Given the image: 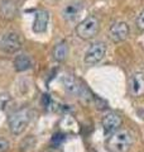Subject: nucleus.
<instances>
[{
	"label": "nucleus",
	"mask_w": 144,
	"mask_h": 152,
	"mask_svg": "<svg viewBox=\"0 0 144 152\" xmlns=\"http://www.w3.org/2000/svg\"><path fill=\"white\" fill-rule=\"evenodd\" d=\"M61 84L63 89L66 90V93H68L70 95L73 96H79L81 99H86L89 100L91 98L90 96V91L85 85L81 83V80H79L75 75L72 74H65L61 77Z\"/></svg>",
	"instance_id": "f03ea898"
},
{
	"label": "nucleus",
	"mask_w": 144,
	"mask_h": 152,
	"mask_svg": "<svg viewBox=\"0 0 144 152\" xmlns=\"http://www.w3.org/2000/svg\"><path fill=\"white\" fill-rule=\"evenodd\" d=\"M31 122V112L28 110L27 108L20 109L15 113H13L8 119L9 123V129L13 134L19 136L25 131V128L28 127Z\"/></svg>",
	"instance_id": "7ed1b4c3"
},
{
	"label": "nucleus",
	"mask_w": 144,
	"mask_h": 152,
	"mask_svg": "<svg viewBox=\"0 0 144 152\" xmlns=\"http://www.w3.org/2000/svg\"><path fill=\"white\" fill-rule=\"evenodd\" d=\"M129 36V26L125 22H115L111 24L109 29V37L110 39L115 43L125 41Z\"/></svg>",
	"instance_id": "9d476101"
},
{
	"label": "nucleus",
	"mask_w": 144,
	"mask_h": 152,
	"mask_svg": "<svg viewBox=\"0 0 144 152\" xmlns=\"http://www.w3.org/2000/svg\"><path fill=\"white\" fill-rule=\"evenodd\" d=\"M133 145V137L127 129H118L108 136L106 148L110 152H128Z\"/></svg>",
	"instance_id": "f257e3e1"
},
{
	"label": "nucleus",
	"mask_w": 144,
	"mask_h": 152,
	"mask_svg": "<svg viewBox=\"0 0 144 152\" xmlns=\"http://www.w3.org/2000/svg\"><path fill=\"white\" fill-rule=\"evenodd\" d=\"M135 23H137V27L139 28V29L144 31V9H143L140 13H139V15L137 17Z\"/></svg>",
	"instance_id": "4468645a"
},
{
	"label": "nucleus",
	"mask_w": 144,
	"mask_h": 152,
	"mask_svg": "<svg viewBox=\"0 0 144 152\" xmlns=\"http://www.w3.org/2000/svg\"><path fill=\"white\" fill-rule=\"evenodd\" d=\"M0 48L7 53H17L22 48V39L17 32H7L0 38Z\"/></svg>",
	"instance_id": "423d86ee"
},
{
	"label": "nucleus",
	"mask_w": 144,
	"mask_h": 152,
	"mask_svg": "<svg viewBox=\"0 0 144 152\" xmlns=\"http://www.w3.org/2000/svg\"><path fill=\"white\" fill-rule=\"evenodd\" d=\"M13 65H14V69L18 72H23V71H27L32 67V58L29 55H25V53H19L15 58L13 61Z\"/></svg>",
	"instance_id": "f8f14e48"
},
{
	"label": "nucleus",
	"mask_w": 144,
	"mask_h": 152,
	"mask_svg": "<svg viewBox=\"0 0 144 152\" xmlns=\"http://www.w3.org/2000/svg\"><path fill=\"white\" fill-rule=\"evenodd\" d=\"M99 26L100 23L97 20V18H95L94 15H90L87 18H85L82 22L79 23L77 28H76V34L81 39H91L94 38L99 32Z\"/></svg>",
	"instance_id": "20e7f679"
},
{
	"label": "nucleus",
	"mask_w": 144,
	"mask_h": 152,
	"mask_svg": "<svg viewBox=\"0 0 144 152\" xmlns=\"http://www.w3.org/2000/svg\"><path fill=\"white\" fill-rule=\"evenodd\" d=\"M82 3L77 1V0H71V1L66 3L61 10V15L66 22H75L76 19L80 17L81 12H82Z\"/></svg>",
	"instance_id": "6e6552de"
},
{
	"label": "nucleus",
	"mask_w": 144,
	"mask_h": 152,
	"mask_svg": "<svg viewBox=\"0 0 144 152\" xmlns=\"http://www.w3.org/2000/svg\"><path fill=\"white\" fill-rule=\"evenodd\" d=\"M106 55V46L104 42H94L91 45L84 57V62L87 66H95L104 60Z\"/></svg>",
	"instance_id": "39448f33"
},
{
	"label": "nucleus",
	"mask_w": 144,
	"mask_h": 152,
	"mask_svg": "<svg viewBox=\"0 0 144 152\" xmlns=\"http://www.w3.org/2000/svg\"><path fill=\"white\" fill-rule=\"evenodd\" d=\"M128 90L129 94L134 98L144 96V72L138 71L129 76L128 80Z\"/></svg>",
	"instance_id": "0eeeda50"
},
{
	"label": "nucleus",
	"mask_w": 144,
	"mask_h": 152,
	"mask_svg": "<svg viewBox=\"0 0 144 152\" xmlns=\"http://www.w3.org/2000/svg\"><path fill=\"white\" fill-rule=\"evenodd\" d=\"M101 126H103L105 136H110L120 128V126H121V118H120V115L116 113L109 112L103 117Z\"/></svg>",
	"instance_id": "1a4fd4ad"
},
{
	"label": "nucleus",
	"mask_w": 144,
	"mask_h": 152,
	"mask_svg": "<svg viewBox=\"0 0 144 152\" xmlns=\"http://www.w3.org/2000/svg\"><path fill=\"white\" fill-rule=\"evenodd\" d=\"M67 55H68V45L66 42H60L57 43L53 48V58L57 62H62L67 58Z\"/></svg>",
	"instance_id": "ddd939ff"
},
{
	"label": "nucleus",
	"mask_w": 144,
	"mask_h": 152,
	"mask_svg": "<svg viewBox=\"0 0 144 152\" xmlns=\"http://www.w3.org/2000/svg\"><path fill=\"white\" fill-rule=\"evenodd\" d=\"M48 23H49V13L43 9L37 10L34 14V20H33V32L44 33L48 28Z\"/></svg>",
	"instance_id": "9b49d317"
},
{
	"label": "nucleus",
	"mask_w": 144,
	"mask_h": 152,
	"mask_svg": "<svg viewBox=\"0 0 144 152\" xmlns=\"http://www.w3.org/2000/svg\"><path fill=\"white\" fill-rule=\"evenodd\" d=\"M9 148V142L4 138H0V152H5Z\"/></svg>",
	"instance_id": "2eb2a0df"
}]
</instances>
